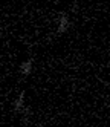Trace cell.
Segmentation results:
<instances>
[{
	"mask_svg": "<svg viewBox=\"0 0 110 127\" xmlns=\"http://www.w3.org/2000/svg\"><path fill=\"white\" fill-rule=\"evenodd\" d=\"M69 26H70L69 15H67L66 12H61V14H60V17H58V28H57V32H58V34H64V32H67Z\"/></svg>",
	"mask_w": 110,
	"mask_h": 127,
	"instance_id": "obj_1",
	"label": "cell"
},
{
	"mask_svg": "<svg viewBox=\"0 0 110 127\" xmlns=\"http://www.w3.org/2000/svg\"><path fill=\"white\" fill-rule=\"evenodd\" d=\"M25 90H23V92H20V95H18V98L15 99V101L12 103V109H14V110L15 112H18V113H20L22 110H23V109L26 107L25 106Z\"/></svg>",
	"mask_w": 110,
	"mask_h": 127,
	"instance_id": "obj_2",
	"label": "cell"
},
{
	"mask_svg": "<svg viewBox=\"0 0 110 127\" xmlns=\"http://www.w3.org/2000/svg\"><path fill=\"white\" fill-rule=\"evenodd\" d=\"M20 72H22V75L29 77V74L32 72V58L25 60V61L22 63V64H20Z\"/></svg>",
	"mask_w": 110,
	"mask_h": 127,
	"instance_id": "obj_3",
	"label": "cell"
}]
</instances>
